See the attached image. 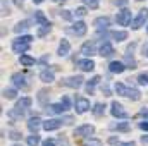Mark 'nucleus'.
Here are the masks:
<instances>
[{"instance_id":"1","label":"nucleus","mask_w":148,"mask_h":146,"mask_svg":"<svg viewBox=\"0 0 148 146\" xmlns=\"http://www.w3.org/2000/svg\"><path fill=\"white\" fill-rule=\"evenodd\" d=\"M148 21V9H141L136 17L131 21V29H140L141 26H145V23Z\"/></svg>"},{"instance_id":"2","label":"nucleus","mask_w":148,"mask_h":146,"mask_svg":"<svg viewBox=\"0 0 148 146\" xmlns=\"http://www.w3.org/2000/svg\"><path fill=\"white\" fill-rule=\"evenodd\" d=\"M73 134L76 138H90V136L95 134V127L91 124H83V126H79V127L74 129Z\"/></svg>"},{"instance_id":"3","label":"nucleus","mask_w":148,"mask_h":146,"mask_svg":"<svg viewBox=\"0 0 148 146\" xmlns=\"http://www.w3.org/2000/svg\"><path fill=\"white\" fill-rule=\"evenodd\" d=\"M74 108H76V113H86L88 110H91V105H90V100L84 98V96H76L74 100Z\"/></svg>"},{"instance_id":"4","label":"nucleus","mask_w":148,"mask_h":146,"mask_svg":"<svg viewBox=\"0 0 148 146\" xmlns=\"http://www.w3.org/2000/svg\"><path fill=\"white\" fill-rule=\"evenodd\" d=\"M115 21H117V24H121V26H129L131 21H133V17H131V10L126 9V7H122V9L117 12Z\"/></svg>"},{"instance_id":"5","label":"nucleus","mask_w":148,"mask_h":146,"mask_svg":"<svg viewBox=\"0 0 148 146\" xmlns=\"http://www.w3.org/2000/svg\"><path fill=\"white\" fill-rule=\"evenodd\" d=\"M110 113H112V117H115V119H127L129 117L127 112L124 110V107L121 103H117V102H112L110 103Z\"/></svg>"},{"instance_id":"6","label":"nucleus","mask_w":148,"mask_h":146,"mask_svg":"<svg viewBox=\"0 0 148 146\" xmlns=\"http://www.w3.org/2000/svg\"><path fill=\"white\" fill-rule=\"evenodd\" d=\"M10 81H12V84L17 88V89H26L28 88V83H26V76L21 72H14L10 76Z\"/></svg>"},{"instance_id":"7","label":"nucleus","mask_w":148,"mask_h":146,"mask_svg":"<svg viewBox=\"0 0 148 146\" xmlns=\"http://www.w3.org/2000/svg\"><path fill=\"white\" fill-rule=\"evenodd\" d=\"M64 84L67 86V88H73V89H79L83 84H84V79H83V76H71V77H67V79H64Z\"/></svg>"},{"instance_id":"8","label":"nucleus","mask_w":148,"mask_h":146,"mask_svg":"<svg viewBox=\"0 0 148 146\" xmlns=\"http://www.w3.org/2000/svg\"><path fill=\"white\" fill-rule=\"evenodd\" d=\"M48 100H50V91H48V88H43V89H40L36 95V102L40 107H48Z\"/></svg>"},{"instance_id":"9","label":"nucleus","mask_w":148,"mask_h":146,"mask_svg":"<svg viewBox=\"0 0 148 146\" xmlns=\"http://www.w3.org/2000/svg\"><path fill=\"white\" fill-rule=\"evenodd\" d=\"M71 31H73L76 36H84L86 31H88V26H86L84 21H76L73 24V28H71Z\"/></svg>"},{"instance_id":"10","label":"nucleus","mask_w":148,"mask_h":146,"mask_svg":"<svg viewBox=\"0 0 148 146\" xmlns=\"http://www.w3.org/2000/svg\"><path fill=\"white\" fill-rule=\"evenodd\" d=\"M29 45L31 43H24V41H19V40H14L12 41V52L14 53H26L28 50H29Z\"/></svg>"},{"instance_id":"11","label":"nucleus","mask_w":148,"mask_h":146,"mask_svg":"<svg viewBox=\"0 0 148 146\" xmlns=\"http://www.w3.org/2000/svg\"><path fill=\"white\" fill-rule=\"evenodd\" d=\"M77 67L83 71V72H91L95 69V62L91 60V57H84L83 60L77 62Z\"/></svg>"},{"instance_id":"12","label":"nucleus","mask_w":148,"mask_h":146,"mask_svg":"<svg viewBox=\"0 0 148 146\" xmlns=\"http://www.w3.org/2000/svg\"><path fill=\"white\" fill-rule=\"evenodd\" d=\"M93 26L98 29V31H102V29H109V26H110V19L107 17V16H102V17H97L95 21H93Z\"/></svg>"},{"instance_id":"13","label":"nucleus","mask_w":148,"mask_h":146,"mask_svg":"<svg viewBox=\"0 0 148 146\" xmlns=\"http://www.w3.org/2000/svg\"><path fill=\"white\" fill-rule=\"evenodd\" d=\"M81 53H83L84 57H93V55L97 53L95 41H86V43H83V46H81Z\"/></svg>"},{"instance_id":"14","label":"nucleus","mask_w":148,"mask_h":146,"mask_svg":"<svg viewBox=\"0 0 148 146\" xmlns=\"http://www.w3.org/2000/svg\"><path fill=\"white\" fill-rule=\"evenodd\" d=\"M115 53V50H114V46H112L110 41H103L102 43V46H100V50H98V55H102V57H112Z\"/></svg>"},{"instance_id":"15","label":"nucleus","mask_w":148,"mask_h":146,"mask_svg":"<svg viewBox=\"0 0 148 146\" xmlns=\"http://www.w3.org/2000/svg\"><path fill=\"white\" fill-rule=\"evenodd\" d=\"M62 119H48L47 122H43V129L45 131H57L62 126Z\"/></svg>"},{"instance_id":"16","label":"nucleus","mask_w":148,"mask_h":146,"mask_svg":"<svg viewBox=\"0 0 148 146\" xmlns=\"http://www.w3.org/2000/svg\"><path fill=\"white\" fill-rule=\"evenodd\" d=\"M31 103H33V100H31L29 96H23L21 100H17V103H16V108H17L21 113H23V115H24V112L31 107Z\"/></svg>"},{"instance_id":"17","label":"nucleus","mask_w":148,"mask_h":146,"mask_svg":"<svg viewBox=\"0 0 148 146\" xmlns=\"http://www.w3.org/2000/svg\"><path fill=\"white\" fill-rule=\"evenodd\" d=\"M126 69H127L126 64L124 62H119V60H112L110 64H109V71L112 74H122Z\"/></svg>"},{"instance_id":"18","label":"nucleus","mask_w":148,"mask_h":146,"mask_svg":"<svg viewBox=\"0 0 148 146\" xmlns=\"http://www.w3.org/2000/svg\"><path fill=\"white\" fill-rule=\"evenodd\" d=\"M110 131H117V132H127L131 129V124L129 122H112L109 126Z\"/></svg>"},{"instance_id":"19","label":"nucleus","mask_w":148,"mask_h":146,"mask_svg":"<svg viewBox=\"0 0 148 146\" xmlns=\"http://www.w3.org/2000/svg\"><path fill=\"white\" fill-rule=\"evenodd\" d=\"M69 50H71V43H69V40L62 38V40H60V43H59L57 55H59V57H66V55L69 53Z\"/></svg>"},{"instance_id":"20","label":"nucleus","mask_w":148,"mask_h":146,"mask_svg":"<svg viewBox=\"0 0 148 146\" xmlns=\"http://www.w3.org/2000/svg\"><path fill=\"white\" fill-rule=\"evenodd\" d=\"M40 127H43V120H41L40 117H31V119L28 120V129H29L31 132H38Z\"/></svg>"},{"instance_id":"21","label":"nucleus","mask_w":148,"mask_h":146,"mask_svg":"<svg viewBox=\"0 0 148 146\" xmlns=\"http://www.w3.org/2000/svg\"><path fill=\"white\" fill-rule=\"evenodd\" d=\"M100 81H102V77H100V76H95V77H91L90 81H86V84H84V89H86V93H88V95H93V91H95V86H97Z\"/></svg>"},{"instance_id":"22","label":"nucleus","mask_w":148,"mask_h":146,"mask_svg":"<svg viewBox=\"0 0 148 146\" xmlns=\"http://www.w3.org/2000/svg\"><path fill=\"white\" fill-rule=\"evenodd\" d=\"M40 79H41V83H52V81H55V72H53V69H45V71H41L40 72Z\"/></svg>"},{"instance_id":"23","label":"nucleus","mask_w":148,"mask_h":146,"mask_svg":"<svg viewBox=\"0 0 148 146\" xmlns=\"http://www.w3.org/2000/svg\"><path fill=\"white\" fill-rule=\"evenodd\" d=\"M47 112H48V115H60L62 112H66V107L62 103H52L47 107Z\"/></svg>"},{"instance_id":"24","label":"nucleus","mask_w":148,"mask_h":146,"mask_svg":"<svg viewBox=\"0 0 148 146\" xmlns=\"http://www.w3.org/2000/svg\"><path fill=\"white\" fill-rule=\"evenodd\" d=\"M31 26H29V21H21V23H17L16 26H14V33L16 35H23L24 31H28Z\"/></svg>"},{"instance_id":"25","label":"nucleus","mask_w":148,"mask_h":146,"mask_svg":"<svg viewBox=\"0 0 148 146\" xmlns=\"http://www.w3.org/2000/svg\"><path fill=\"white\" fill-rule=\"evenodd\" d=\"M19 62H21V65H23V67H31V65H35V64H36V60H35L31 55H26V53H23V55L19 57Z\"/></svg>"},{"instance_id":"26","label":"nucleus","mask_w":148,"mask_h":146,"mask_svg":"<svg viewBox=\"0 0 148 146\" xmlns=\"http://www.w3.org/2000/svg\"><path fill=\"white\" fill-rule=\"evenodd\" d=\"M126 98H129L131 102H138V100L141 98V93H140V89H136V88H127Z\"/></svg>"},{"instance_id":"27","label":"nucleus","mask_w":148,"mask_h":146,"mask_svg":"<svg viewBox=\"0 0 148 146\" xmlns=\"http://www.w3.org/2000/svg\"><path fill=\"white\" fill-rule=\"evenodd\" d=\"M124 64H126V67L127 69H136V60H134V57H133V52H127L126 55H124Z\"/></svg>"},{"instance_id":"28","label":"nucleus","mask_w":148,"mask_h":146,"mask_svg":"<svg viewBox=\"0 0 148 146\" xmlns=\"http://www.w3.org/2000/svg\"><path fill=\"white\" fill-rule=\"evenodd\" d=\"M2 96L5 98V100H16V96H17V88L14 86V88H5L3 91H2Z\"/></svg>"},{"instance_id":"29","label":"nucleus","mask_w":148,"mask_h":146,"mask_svg":"<svg viewBox=\"0 0 148 146\" xmlns=\"http://www.w3.org/2000/svg\"><path fill=\"white\" fill-rule=\"evenodd\" d=\"M50 31H52V24H50V23H47V24H41V26L38 28L36 35H38L40 38H43V36H47Z\"/></svg>"},{"instance_id":"30","label":"nucleus","mask_w":148,"mask_h":146,"mask_svg":"<svg viewBox=\"0 0 148 146\" xmlns=\"http://www.w3.org/2000/svg\"><path fill=\"white\" fill-rule=\"evenodd\" d=\"M110 38L115 41H124L127 40V31H110Z\"/></svg>"},{"instance_id":"31","label":"nucleus","mask_w":148,"mask_h":146,"mask_svg":"<svg viewBox=\"0 0 148 146\" xmlns=\"http://www.w3.org/2000/svg\"><path fill=\"white\" fill-rule=\"evenodd\" d=\"M35 23L40 24V26L48 23V19H47V16H45V12H43V10H36V12H35Z\"/></svg>"},{"instance_id":"32","label":"nucleus","mask_w":148,"mask_h":146,"mask_svg":"<svg viewBox=\"0 0 148 146\" xmlns=\"http://www.w3.org/2000/svg\"><path fill=\"white\" fill-rule=\"evenodd\" d=\"M91 112H93L95 117H102V115L105 113V103H95L93 108H91Z\"/></svg>"},{"instance_id":"33","label":"nucleus","mask_w":148,"mask_h":146,"mask_svg":"<svg viewBox=\"0 0 148 146\" xmlns=\"http://www.w3.org/2000/svg\"><path fill=\"white\" fill-rule=\"evenodd\" d=\"M83 146H103V143L100 141V139H97V138H84V141H83Z\"/></svg>"},{"instance_id":"34","label":"nucleus","mask_w":148,"mask_h":146,"mask_svg":"<svg viewBox=\"0 0 148 146\" xmlns=\"http://www.w3.org/2000/svg\"><path fill=\"white\" fill-rule=\"evenodd\" d=\"M26 143H28V146H38L40 145V136H38V132H31V136H28Z\"/></svg>"},{"instance_id":"35","label":"nucleus","mask_w":148,"mask_h":146,"mask_svg":"<svg viewBox=\"0 0 148 146\" xmlns=\"http://www.w3.org/2000/svg\"><path fill=\"white\" fill-rule=\"evenodd\" d=\"M114 91H115L119 96H126V91H127V88H126L122 83H115V84H114Z\"/></svg>"},{"instance_id":"36","label":"nucleus","mask_w":148,"mask_h":146,"mask_svg":"<svg viewBox=\"0 0 148 146\" xmlns=\"http://www.w3.org/2000/svg\"><path fill=\"white\" fill-rule=\"evenodd\" d=\"M59 16H60L64 21H73V19H74V14L71 12V10H66V9H64V10H60V12H59Z\"/></svg>"},{"instance_id":"37","label":"nucleus","mask_w":148,"mask_h":146,"mask_svg":"<svg viewBox=\"0 0 148 146\" xmlns=\"http://www.w3.org/2000/svg\"><path fill=\"white\" fill-rule=\"evenodd\" d=\"M86 14H88V12H86V7H77V9L74 10V16H76V17H79V19H81V17H84Z\"/></svg>"},{"instance_id":"38","label":"nucleus","mask_w":148,"mask_h":146,"mask_svg":"<svg viewBox=\"0 0 148 146\" xmlns=\"http://www.w3.org/2000/svg\"><path fill=\"white\" fill-rule=\"evenodd\" d=\"M83 3H84L86 7H90V9H97L98 3H100V0H83Z\"/></svg>"},{"instance_id":"39","label":"nucleus","mask_w":148,"mask_h":146,"mask_svg":"<svg viewBox=\"0 0 148 146\" xmlns=\"http://www.w3.org/2000/svg\"><path fill=\"white\" fill-rule=\"evenodd\" d=\"M138 83H140L141 86L148 84V74L147 72H141V74H140V76H138Z\"/></svg>"},{"instance_id":"40","label":"nucleus","mask_w":148,"mask_h":146,"mask_svg":"<svg viewBox=\"0 0 148 146\" xmlns=\"http://www.w3.org/2000/svg\"><path fill=\"white\" fill-rule=\"evenodd\" d=\"M21 136H23V134H21L19 131H10V132H9V138H10L12 141H19Z\"/></svg>"},{"instance_id":"41","label":"nucleus","mask_w":148,"mask_h":146,"mask_svg":"<svg viewBox=\"0 0 148 146\" xmlns=\"http://www.w3.org/2000/svg\"><path fill=\"white\" fill-rule=\"evenodd\" d=\"M16 40H19V41H24V43H31L35 38L31 36V35H21V36H17Z\"/></svg>"},{"instance_id":"42","label":"nucleus","mask_w":148,"mask_h":146,"mask_svg":"<svg viewBox=\"0 0 148 146\" xmlns=\"http://www.w3.org/2000/svg\"><path fill=\"white\" fill-rule=\"evenodd\" d=\"M60 103L66 107V110L71 108V100H69V96H62V98H60Z\"/></svg>"},{"instance_id":"43","label":"nucleus","mask_w":148,"mask_h":146,"mask_svg":"<svg viewBox=\"0 0 148 146\" xmlns=\"http://www.w3.org/2000/svg\"><path fill=\"white\" fill-rule=\"evenodd\" d=\"M62 122L64 124H67V126H71L74 122V117H71V115H66V117H62Z\"/></svg>"},{"instance_id":"44","label":"nucleus","mask_w":148,"mask_h":146,"mask_svg":"<svg viewBox=\"0 0 148 146\" xmlns=\"http://www.w3.org/2000/svg\"><path fill=\"white\" fill-rule=\"evenodd\" d=\"M41 146H57V141L50 138V139H45V141H43V145H41Z\"/></svg>"},{"instance_id":"45","label":"nucleus","mask_w":148,"mask_h":146,"mask_svg":"<svg viewBox=\"0 0 148 146\" xmlns=\"http://www.w3.org/2000/svg\"><path fill=\"white\" fill-rule=\"evenodd\" d=\"M138 115H140V117H143V119H147V120H148V108H147V107H143V108L140 110V113H138Z\"/></svg>"},{"instance_id":"46","label":"nucleus","mask_w":148,"mask_h":146,"mask_svg":"<svg viewBox=\"0 0 148 146\" xmlns=\"http://www.w3.org/2000/svg\"><path fill=\"white\" fill-rule=\"evenodd\" d=\"M126 3H127V0H114V5H117V7H126Z\"/></svg>"},{"instance_id":"47","label":"nucleus","mask_w":148,"mask_h":146,"mask_svg":"<svg viewBox=\"0 0 148 146\" xmlns=\"http://www.w3.org/2000/svg\"><path fill=\"white\" fill-rule=\"evenodd\" d=\"M140 129H141V131H145V132H148V120L140 122Z\"/></svg>"},{"instance_id":"48","label":"nucleus","mask_w":148,"mask_h":146,"mask_svg":"<svg viewBox=\"0 0 148 146\" xmlns=\"http://www.w3.org/2000/svg\"><path fill=\"white\" fill-rule=\"evenodd\" d=\"M109 143H110V145H114V146H117L121 141H119L117 138H114V136H112V138H109Z\"/></svg>"},{"instance_id":"49","label":"nucleus","mask_w":148,"mask_h":146,"mask_svg":"<svg viewBox=\"0 0 148 146\" xmlns=\"http://www.w3.org/2000/svg\"><path fill=\"white\" fill-rule=\"evenodd\" d=\"M117 146H136L134 141H126V143H119Z\"/></svg>"},{"instance_id":"50","label":"nucleus","mask_w":148,"mask_h":146,"mask_svg":"<svg viewBox=\"0 0 148 146\" xmlns=\"http://www.w3.org/2000/svg\"><path fill=\"white\" fill-rule=\"evenodd\" d=\"M102 91L105 93V96H110V91H109V86H107V84H103V86H102Z\"/></svg>"},{"instance_id":"51","label":"nucleus","mask_w":148,"mask_h":146,"mask_svg":"<svg viewBox=\"0 0 148 146\" xmlns=\"http://www.w3.org/2000/svg\"><path fill=\"white\" fill-rule=\"evenodd\" d=\"M141 143H143V145H148V134L147 136H141Z\"/></svg>"},{"instance_id":"52","label":"nucleus","mask_w":148,"mask_h":146,"mask_svg":"<svg viewBox=\"0 0 148 146\" xmlns=\"http://www.w3.org/2000/svg\"><path fill=\"white\" fill-rule=\"evenodd\" d=\"M47 60H48V57H47V55H43V57L40 59V62H41V64H47Z\"/></svg>"},{"instance_id":"53","label":"nucleus","mask_w":148,"mask_h":146,"mask_svg":"<svg viewBox=\"0 0 148 146\" xmlns=\"http://www.w3.org/2000/svg\"><path fill=\"white\" fill-rule=\"evenodd\" d=\"M14 3H16V5H17V7H21V5H23V3H24V0H14Z\"/></svg>"},{"instance_id":"54","label":"nucleus","mask_w":148,"mask_h":146,"mask_svg":"<svg viewBox=\"0 0 148 146\" xmlns=\"http://www.w3.org/2000/svg\"><path fill=\"white\" fill-rule=\"evenodd\" d=\"M33 2H35V3H36V5H40V3H43V2H45V0H33Z\"/></svg>"},{"instance_id":"55","label":"nucleus","mask_w":148,"mask_h":146,"mask_svg":"<svg viewBox=\"0 0 148 146\" xmlns=\"http://www.w3.org/2000/svg\"><path fill=\"white\" fill-rule=\"evenodd\" d=\"M55 3H64V2H67V0H53Z\"/></svg>"},{"instance_id":"56","label":"nucleus","mask_w":148,"mask_h":146,"mask_svg":"<svg viewBox=\"0 0 148 146\" xmlns=\"http://www.w3.org/2000/svg\"><path fill=\"white\" fill-rule=\"evenodd\" d=\"M145 57H148V48L145 50Z\"/></svg>"},{"instance_id":"57","label":"nucleus","mask_w":148,"mask_h":146,"mask_svg":"<svg viewBox=\"0 0 148 146\" xmlns=\"http://www.w3.org/2000/svg\"><path fill=\"white\" fill-rule=\"evenodd\" d=\"M147 33H148V24H147Z\"/></svg>"},{"instance_id":"58","label":"nucleus","mask_w":148,"mask_h":146,"mask_svg":"<svg viewBox=\"0 0 148 146\" xmlns=\"http://www.w3.org/2000/svg\"><path fill=\"white\" fill-rule=\"evenodd\" d=\"M12 146H21V145H12Z\"/></svg>"},{"instance_id":"59","label":"nucleus","mask_w":148,"mask_h":146,"mask_svg":"<svg viewBox=\"0 0 148 146\" xmlns=\"http://www.w3.org/2000/svg\"><path fill=\"white\" fill-rule=\"evenodd\" d=\"M138 2H141V0H138Z\"/></svg>"}]
</instances>
